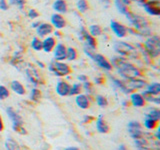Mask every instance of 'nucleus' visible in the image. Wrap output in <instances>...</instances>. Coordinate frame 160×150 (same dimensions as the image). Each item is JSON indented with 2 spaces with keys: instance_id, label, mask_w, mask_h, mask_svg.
Segmentation results:
<instances>
[{
  "instance_id": "nucleus-37",
  "label": "nucleus",
  "mask_w": 160,
  "mask_h": 150,
  "mask_svg": "<svg viewBox=\"0 0 160 150\" xmlns=\"http://www.w3.org/2000/svg\"><path fill=\"white\" fill-rule=\"evenodd\" d=\"M77 57H78L77 50L72 46L67 47V50H66V60L67 61L73 62L77 59Z\"/></svg>"
},
{
  "instance_id": "nucleus-8",
  "label": "nucleus",
  "mask_w": 160,
  "mask_h": 150,
  "mask_svg": "<svg viewBox=\"0 0 160 150\" xmlns=\"http://www.w3.org/2000/svg\"><path fill=\"white\" fill-rule=\"evenodd\" d=\"M126 130L129 137L133 140L141 138L145 133V130L141 122L138 121V120H130V121H128L126 125Z\"/></svg>"
},
{
  "instance_id": "nucleus-44",
  "label": "nucleus",
  "mask_w": 160,
  "mask_h": 150,
  "mask_svg": "<svg viewBox=\"0 0 160 150\" xmlns=\"http://www.w3.org/2000/svg\"><path fill=\"white\" fill-rule=\"evenodd\" d=\"M76 79H77V81L80 82V83H84V82H86L89 80L88 76H87V75H85V74H78L76 76Z\"/></svg>"
},
{
  "instance_id": "nucleus-15",
  "label": "nucleus",
  "mask_w": 160,
  "mask_h": 150,
  "mask_svg": "<svg viewBox=\"0 0 160 150\" xmlns=\"http://www.w3.org/2000/svg\"><path fill=\"white\" fill-rule=\"evenodd\" d=\"M93 101V97L91 96H88L85 93H80L76 96H74V102L75 105L80 108L81 110H87L91 107V104Z\"/></svg>"
},
{
  "instance_id": "nucleus-52",
  "label": "nucleus",
  "mask_w": 160,
  "mask_h": 150,
  "mask_svg": "<svg viewBox=\"0 0 160 150\" xmlns=\"http://www.w3.org/2000/svg\"><path fill=\"white\" fill-rule=\"evenodd\" d=\"M4 130V122H3V118L1 116V114H0V133Z\"/></svg>"
},
{
  "instance_id": "nucleus-46",
  "label": "nucleus",
  "mask_w": 160,
  "mask_h": 150,
  "mask_svg": "<svg viewBox=\"0 0 160 150\" xmlns=\"http://www.w3.org/2000/svg\"><path fill=\"white\" fill-rule=\"evenodd\" d=\"M95 118L93 116H91V115H84V117L82 119V122L83 123H90L91 121H94Z\"/></svg>"
},
{
  "instance_id": "nucleus-13",
  "label": "nucleus",
  "mask_w": 160,
  "mask_h": 150,
  "mask_svg": "<svg viewBox=\"0 0 160 150\" xmlns=\"http://www.w3.org/2000/svg\"><path fill=\"white\" fill-rule=\"evenodd\" d=\"M125 85H126L127 89L129 92H134V91H139L141 92L142 90L146 86V80L142 77H137V78H131V79H126L124 80Z\"/></svg>"
},
{
  "instance_id": "nucleus-30",
  "label": "nucleus",
  "mask_w": 160,
  "mask_h": 150,
  "mask_svg": "<svg viewBox=\"0 0 160 150\" xmlns=\"http://www.w3.org/2000/svg\"><path fill=\"white\" fill-rule=\"evenodd\" d=\"M87 31L94 38L101 37V35L103 34V29L98 24H91V25H89Z\"/></svg>"
},
{
  "instance_id": "nucleus-5",
  "label": "nucleus",
  "mask_w": 160,
  "mask_h": 150,
  "mask_svg": "<svg viewBox=\"0 0 160 150\" xmlns=\"http://www.w3.org/2000/svg\"><path fill=\"white\" fill-rule=\"evenodd\" d=\"M5 112H6L7 117L10 120V122H11V127L14 132L20 135H24L27 133L26 129L24 128L23 118L16 110L11 106H7L6 109H5Z\"/></svg>"
},
{
  "instance_id": "nucleus-22",
  "label": "nucleus",
  "mask_w": 160,
  "mask_h": 150,
  "mask_svg": "<svg viewBox=\"0 0 160 150\" xmlns=\"http://www.w3.org/2000/svg\"><path fill=\"white\" fill-rule=\"evenodd\" d=\"M143 95H151V96H159L160 95V83L157 81H151L146 84L142 90Z\"/></svg>"
},
{
  "instance_id": "nucleus-36",
  "label": "nucleus",
  "mask_w": 160,
  "mask_h": 150,
  "mask_svg": "<svg viewBox=\"0 0 160 150\" xmlns=\"http://www.w3.org/2000/svg\"><path fill=\"white\" fill-rule=\"evenodd\" d=\"M30 47L33 51H42V39H40L37 36H34L30 41Z\"/></svg>"
},
{
  "instance_id": "nucleus-41",
  "label": "nucleus",
  "mask_w": 160,
  "mask_h": 150,
  "mask_svg": "<svg viewBox=\"0 0 160 150\" xmlns=\"http://www.w3.org/2000/svg\"><path fill=\"white\" fill-rule=\"evenodd\" d=\"M27 16H28L29 19H31L33 21V20H36L39 17V12L37 11L36 9L30 8V9H28V11H27Z\"/></svg>"
},
{
  "instance_id": "nucleus-18",
  "label": "nucleus",
  "mask_w": 160,
  "mask_h": 150,
  "mask_svg": "<svg viewBox=\"0 0 160 150\" xmlns=\"http://www.w3.org/2000/svg\"><path fill=\"white\" fill-rule=\"evenodd\" d=\"M66 50L67 46L62 42H57L52 50L53 60L56 61H65L66 60Z\"/></svg>"
},
{
  "instance_id": "nucleus-25",
  "label": "nucleus",
  "mask_w": 160,
  "mask_h": 150,
  "mask_svg": "<svg viewBox=\"0 0 160 150\" xmlns=\"http://www.w3.org/2000/svg\"><path fill=\"white\" fill-rule=\"evenodd\" d=\"M145 113L144 116L151 118L155 120L156 122L160 121V109L157 106H153V105H149V106H145Z\"/></svg>"
},
{
  "instance_id": "nucleus-48",
  "label": "nucleus",
  "mask_w": 160,
  "mask_h": 150,
  "mask_svg": "<svg viewBox=\"0 0 160 150\" xmlns=\"http://www.w3.org/2000/svg\"><path fill=\"white\" fill-rule=\"evenodd\" d=\"M120 105H121L122 107L124 108H127L130 106V103H129V100L128 99H122L121 101H120Z\"/></svg>"
},
{
  "instance_id": "nucleus-17",
  "label": "nucleus",
  "mask_w": 160,
  "mask_h": 150,
  "mask_svg": "<svg viewBox=\"0 0 160 150\" xmlns=\"http://www.w3.org/2000/svg\"><path fill=\"white\" fill-rule=\"evenodd\" d=\"M49 23L51 24V26L53 27L54 30H59V31L63 30L65 27H66V25H67L66 19H65L64 15L58 14V13L51 14Z\"/></svg>"
},
{
  "instance_id": "nucleus-19",
  "label": "nucleus",
  "mask_w": 160,
  "mask_h": 150,
  "mask_svg": "<svg viewBox=\"0 0 160 150\" xmlns=\"http://www.w3.org/2000/svg\"><path fill=\"white\" fill-rule=\"evenodd\" d=\"M55 92L60 97H66L69 96V90H70V83L65 79H59L55 84Z\"/></svg>"
},
{
  "instance_id": "nucleus-49",
  "label": "nucleus",
  "mask_w": 160,
  "mask_h": 150,
  "mask_svg": "<svg viewBox=\"0 0 160 150\" xmlns=\"http://www.w3.org/2000/svg\"><path fill=\"white\" fill-rule=\"evenodd\" d=\"M41 23V21H40V20H33L32 21V23H31V27L33 28V29H36L38 26H39V24Z\"/></svg>"
},
{
  "instance_id": "nucleus-57",
  "label": "nucleus",
  "mask_w": 160,
  "mask_h": 150,
  "mask_svg": "<svg viewBox=\"0 0 160 150\" xmlns=\"http://www.w3.org/2000/svg\"><path fill=\"white\" fill-rule=\"evenodd\" d=\"M20 150H28L27 148H24V149H21V147H20Z\"/></svg>"
},
{
  "instance_id": "nucleus-24",
  "label": "nucleus",
  "mask_w": 160,
  "mask_h": 150,
  "mask_svg": "<svg viewBox=\"0 0 160 150\" xmlns=\"http://www.w3.org/2000/svg\"><path fill=\"white\" fill-rule=\"evenodd\" d=\"M57 43V39L53 35H49L42 39V51L45 53H51Z\"/></svg>"
},
{
  "instance_id": "nucleus-14",
  "label": "nucleus",
  "mask_w": 160,
  "mask_h": 150,
  "mask_svg": "<svg viewBox=\"0 0 160 150\" xmlns=\"http://www.w3.org/2000/svg\"><path fill=\"white\" fill-rule=\"evenodd\" d=\"M128 96H129L128 100H129L130 106H132L134 108H144L147 105L146 100H145V97L142 94V92L134 91L130 93Z\"/></svg>"
},
{
  "instance_id": "nucleus-9",
  "label": "nucleus",
  "mask_w": 160,
  "mask_h": 150,
  "mask_svg": "<svg viewBox=\"0 0 160 150\" xmlns=\"http://www.w3.org/2000/svg\"><path fill=\"white\" fill-rule=\"evenodd\" d=\"M77 36L80 41L83 42L84 46H87L89 48H91L93 50H96L97 48V41L96 38L92 37L87 31V28L84 27L83 25H80V27L78 29Z\"/></svg>"
},
{
  "instance_id": "nucleus-2",
  "label": "nucleus",
  "mask_w": 160,
  "mask_h": 150,
  "mask_svg": "<svg viewBox=\"0 0 160 150\" xmlns=\"http://www.w3.org/2000/svg\"><path fill=\"white\" fill-rule=\"evenodd\" d=\"M125 18L127 19L130 28H132L137 33L138 37L146 38L152 35L151 24H150L149 20L146 17H144L143 15L129 11L125 15Z\"/></svg>"
},
{
  "instance_id": "nucleus-51",
  "label": "nucleus",
  "mask_w": 160,
  "mask_h": 150,
  "mask_svg": "<svg viewBox=\"0 0 160 150\" xmlns=\"http://www.w3.org/2000/svg\"><path fill=\"white\" fill-rule=\"evenodd\" d=\"M147 2L149 3H151L153 5H156V6L159 7V5H160V0H146Z\"/></svg>"
},
{
  "instance_id": "nucleus-45",
  "label": "nucleus",
  "mask_w": 160,
  "mask_h": 150,
  "mask_svg": "<svg viewBox=\"0 0 160 150\" xmlns=\"http://www.w3.org/2000/svg\"><path fill=\"white\" fill-rule=\"evenodd\" d=\"M159 133H160V127H159V125H158V126L152 131L153 137H154L155 139H156L157 141H160V135H159Z\"/></svg>"
},
{
  "instance_id": "nucleus-28",
  "label": "nucleus",
  "mask_w": 160,
  "mask_h": 150,
  "mask_svg": "<svg viewBox=\"0 0 160 150\" xmlns=\"http://www.w3.org/2000/svg\"><path fill=\"white\" fill-rule=\"evenodd\" d=\"M158 123L156 122L155 120L151 119V118H148V117H145L143 118V121H142V126L144 128L145 131H149V132H152L153 130L158 126Z\"/></svg>"
},
{
  "instance_id": "nucleus-12",
  "label": "nucleus",
  "mask_w": 160,
  "mask_h": 150,
  "mask_svg": "<svg viewBox=\"0 0 160 150\" xmlns=\"http://www.w3.org/2000/svg\"><path fill=\"white\" fill-rule=\"evenodd\" d=\"M108 80L110 82V85L113 88L114 91H116L122 95H129L130 92L129 90L127 89L126 85H125L124 80L119 78L117 76H114V75L108 74Z\"/></svg>"
},
{
  "instance_id": "nucleus-4",
  "label": "nucleus",
  "mask_w": 160,
  "mask_h": 150,
  "mask_svg": "<svg viewBox=\"0 0 160 150\" xmlns=\"http://www.w3.org/2000/svg\"><path fill=\"white\" fill-rule=\"evenodd\" d=\"M142 47L152 61L158 59L160 56V37L156 34L150 35L144 39Z\"/></svg>"
},
{
  "instance_id": "nucleus-7",
  "label": "nucleus",
  "mask_w": 160,
  "mask_h": 150,
  "mask_svg": "<svg viewBox=\"0 0 160 150\" xmlns=\"http://www.w3.org/2000/svg\"><path fill=\"white\" fill-rule=\"evenodd\" d=\"M23 73L26 81L31 85V87H38L40 84H42L41 74L39 73L37 67L33 64H27L23 67Z\"/></svg>"
},
{
  "instance_id": "nucleus-10",
  "label": "nucleus",
  "mask_w": 160,
  "mask_h": 150,
  "mask_svg": "<svg viewBox=\"0 0 160 150\" xmlns=\"http://www.w3.org/2000/svg\"><path fill=\"white\" fill-rule=\"evenodd\" d=\"M91 60L92 61L97 65V67L100 68L101 70H103L104 72H106V73H110L113 70L112 68V65L111 63H110L109 61V59H107L106 57L104 56L103 54L101 53H98L95 51L94 54L92 55V57H91Z\"/></svg>"
},
{
  "instance_id": "nucleus-50",
  "label": "nucleus",
  "mask_w": 160,
  "mask_h": 150,
  "mask_svg": "<svg viewBox=\"0 0 160 150\" xmlns=\"http://www.w3.org/2000/svg\"><path fill=\"white\" fill-rule=\"evenodd\" d=\"M116 150H128V147L124 143H121V144H119L118 146H117Z\"/></svg>"
},
{
  "instance_id": "nucleus-29",
  "label": "nucleus",
  "mask_w": 160,
  "mask_h": 150,
  "mask_svg": "<svg viewBox=\"0 0 160 150\" xmlns=\"http://www.w3.org/2000/svg\"><path fill=\"white\" fill-rule=\"evenodd\" d=\"M4 148L5 150H20L18 142L12 136H7L4 140Z\"/></svg>"
},
{
  "instance_id": "nucleus-53",
  "label": "nucleus",
  "mask_w": 160,
  "mask_h": 150,
  "mask_svg": "<svg viewBox=\"0 0 160 150\" xmlns=\"http://www.w3.org/2000/svg\"><path fill=\"white\" fill-rule=\"evenodd\" d=\"M53 36L55 37V38H60V37H61V33H60V31H59V30H54V31H53Z\"/></svg>"
},
{
  "instance_id": "nucleus-20",
  "label": "nucleus",
  "mask_w": 160,
  "mask_h": 150,
  "mask_svg": "<svg viewBox=\"0 0 160 150\" xmlns=\"http://www.w3.org/2000/svg\"><path fill=\"white\" fill-rule=\"evenodd\" d=\"M53 31H54V29L49 22H41L39 24V26L35 29L36 36L39 37L40 39H43L44 37L51 35Z\"/></svg>"
},
{
  "instance_id": "nucleus-31",
  "label": "nucleus",
  "mask_w": 160,
  "mask_h": 150,
  "mask_svg": "<svg viewBox=\"0 0 160 150\" xmlns=\"http://www.w3.org/2000/svg\"><path fill=\"white\" fill-rule=\"evenodd\" d=\"M94 102L96 103V105L100 108H106L109 105V101L106 96H104L102 94H95L93 96Z\"/></svg>"
},
{
  "instance_id": "nucleus-27",
  "label": "nucleus",
  "mask_w": 160,
  "mask_h": 150,
  "mask_svg": "<svg viewBox=\"0 0 160 150\" xmlns=\"http://www.w3.org/2000/svg\"><path fill=\"white\" fill-rule=\"evenodd\" d=\"M28 98L32 103H38L42 98V92L38 87H31L28 94Z\"/></svg>"
},
{
  "instance_id": "nucleus-55",
  "label": "nucleus",
  "mask_w": 160,
  "mask_h": 150,
  "mask_svg": "<svg viewBox=\"0 0 160 150\" xmlns=\"http://www.w3.org/2000/svg\"><path fill=\"white\" fill-rule=\"evenodd\" d=\"M63 150H80V148L77 146H67V147H64Z\"/></svg>"
},
{
  "instance_id": "nucleus-6",
  "label": "nucleus",
  "mask_w": 160,
  "mask_h": 150,
  "mask_svg": "<svg viewBox=\"0 0 160 150\" xmlns=\"http://www.w3.org/2000/svg\"><path fill=\"white\" fill-rule=\"evenodd\" d=\"M49 72H51L55 77L58 78H65L68 77L72 72L71 67L69 64L65 61H56V60H51L48 63L47 66Z\"/></svg>"
},
{
  "instance_id": "nucleus-3",
  "label": "nucleus",
  "mask_w": 160,
  "mask_h": 150,
  "mask_svg": "<svg viewBox=\"0 0 160 150\" xmlns=\"http://www.w3.org/2000/svg\"><path fill=\"white\" fill-rule=\"evenodd\" d=\"M112 49L115 51L116 55L127 58L129 60H138L140 59V54L135 45L123 41L121 39L115 40L112 43Z\"/></svg>"
},
{
  "instance_id": "nucleus-11",
  "label": "nucleus",
  "mask_w": 160,
  "mask_h": 150,
  "mask_svg": "<svg viewBox=\"0 0 160 150\" xmlns=\"http://www.w3.org/2000/svg\"><path fill=\"white\" fill-rule=\"evenodd\" d=\"M109 28L111 32L115 35V37L118 39H123L128 34V27H126L123 23L117 21V20L111 19L109 22Z\"/></svg>"
},
{
  "instance_id": "nucleus-47",
  "label": "nucleus",
  "mask_w": 160,
  "mask_h": 150,
  "mask_svg": "<svg viewBox=\"0 0 160 150\" xmlns=\"http://www.w3.org/2000/svg\"><path fill=\"white\" fill-rule=\"evenodd\" d=\"M98 1L101 3L105 8H108L110 5H111V0H98Z\"/></svg>"
},
{
  "instance_id": "nucleus-1",
  "label": "nucleus",
  "mask_w": 160,
  "mask_h": 150,
  "mask_svg": "<svg viewBox=\"0 0 160 150\" xmlns=\"http://www.w3.org/2000/svg\"><path fill=\"white\" fill-rule=\"evenodd\" d=\"M110 63L112 65L113 70L116 71V74L123 80L142 77L143 71L142 69L136 64H134L131 60L119 56V55H114L109 59Z\"/></svg>"
},
{
  "instance_id": "nucleus-39",
  "label": "nucleus",
  "mask_w": 160,
  "mask_h": 150,
  "mask_svg": "<svg viewBox=\"0 0 160 150\" xmlns=\"http://www.w3.org/2000/svg\"><path fill=\"white\" fill-rule=\"evenodd\" d=\"M7 3L9 6H14L19 10H23L26 4V0H7Z\"/></svg>"
},
{
  "instance_id": "nucleus-40",
  "label": "nucleus",
  "mask_w": 160,
  "mask_h": 150,
  "mask_svg": "<svg viewBox=\"0 0 160 150\" xmlns=\"http://www.w3.org/2000/svg\"><path fill=\"white\" fill-rule=\"evenodd\" d=\"M10 96V90L7 86L0 84V101H4Z\"/></svg>"
},
{
  "instance_id": "nucleus-32",
  "label": "nucleus",
  "mask_w": 160,
  "mask_h": 150,
  "mask_svg": "<svg viewBox=\"0 0 160 150\" xmlns=\"http://www.w3.org/2000/svg\"><path fill=\"white\" fill-rule=\"evenodd\" d=\"M113 4H114V7L116 8V10L118 11V13L123 15V16H125V15L130 11L128 6L122 1V0H114Z\"/></svg>"
},
{
  "instance_id": "nucleus-56",
  "label": "nucleus",
  "mask_w": 160,
  "mask_h": 150,
  "mask_svg": "<svg viewBox=\"0 0 160 150\" xmlns=\"http://www.w3.org/2000/svg\"><path fill=\"white\" fill-rule=\"evenodd\" d=\"M122 1H123V2H124L125 4H126L127 6H129V5L131 4V2H132L131 0H122Z\"/></svg>"
},
{
  "instance_id": "nucleus-35",
  "label": "nucleus",
  "mask_w": 160,
  "mask_h": 150,
  "mask_svg": "<svg viewBox=\"0 0 160 150\" xmlns=\"http://www.w3.org/2000/svg\"><path fill=\"white\" fill-rule=\"evenodd\" d=\"M82 93V83L78 81L73 82L70 84V90H69V96H76V95Z\"/></svg>"
},
{
  "instance_id": "nucleus-33",
  "label": "nucleus",
  "mask_w": 160,
  "mask_h": 150,
  "mask_svg": "<svg viewBox=\"0 0 160 150\" xmlns=\"http://www.w3.org/2000/svg\"><path fill=\"white\" fill-rule=\"evenodd\" d=\"M82 92L88 95V96L93 97L95 95V85L91 81H89V80L82 83Z\"/></svg>"
},
{
  "instance_id": "nucleus-54",
  "label": "nucleus",
  "mask_w": 160,
  "mask_h": 150,
  "mask_svg": "<svg viewBox=\"0 0 160 150\" xmlns=\"http://www.w3.org/2000/svg\"><path fill=\"white\" fill-rule=\"evenodd\" d=\"M35 63H36V67H38V68H41V69H43V68L46 67V66H45V64H44L43 62H41V61H38V60H37V61L35 62Z\"/></svg>"
},
{
  "instance_id": "nucleus-16",
  "label": "nucleus",
  "mask_w": 160,
  "mask_h": 150,
  "mask_svg": "<svg viewBox=\"0 0 160 150\" xmlns=\"http://www.w3.org/2000/svg\"><path fill=\"white\" fill-rule=\"evenodd\" d=\"M136 4L141 7L145 12L150 16H159L160 15V7L153 5L151 3L147 2L146 0H136Z\"/></svg>"
},
{
  "instance_id": "nucleus-23",
  "label": "nucleus",
  "mask_w": 160,
  "mask_h": 150,
  "mask_svg": "<svg viewBox=\"0 0 160 150\" xmlns=\"http://www.w3.org/2000/svg\"><path fill=\"white\" fill-rule=\"evenodd\" d=\"M9 90L16 95H19V96H24L27 93L25 85L22 82H20L19 80H12L9 83Z\"/></svg>"
},
{
  "instance_id": "nucleus-26",
  "label": "nucleus",
  "mask_w": 160,
  "mask_h": 150,
  "mask_svg": "<svg viewBox=\"0 0 160 150\" xmlns=\"http://www.w3.org/2000/svg\"><path fill=\"white\" fill-rule=\"evenodd\" d=\"M52 9L54 13L64 15L68 12V4L66 0H54L52 3Z\"/></svg>"
},
{
  "instance_id": "nucleus-43",
  "label": "nucleus",
  "mask_w": 160,
  "mask_h": 150,
  "mask_svg": "<svg viewBox=\"0 0 160 150\" xmlns=\"http://www.w3.org/2000/svg\"><path fill=\"white\" fill-rule=\"evenodd\" d=\"M9 8V5L7 3V0H0V10L1 11H7Z\"/></svg>"
},
{
  "instance_id": "nucleus-21",
  "label": "nucleus",
  "mask_w": 160,
  "mask_h": 150,
  "mask_svg": "<svg viewBox=\"0 0 160 150\" xmlns=\"http://www.w3.org/2000/svg\"><path fill=\"white\" fill-rule=\"evenodd\" d=\"M95 129L100 134H107L110 131V126L106 119L103 117V115H99L97 118H95Z\"/></svg>"
},
{
  "instance_id": "nucleus-34",
  "label": "nucleus",
  "mask_w": 160,
  "mask_h": 150,
  "mask_svg": "<svg viewBox=\"0 0 160 150\" xmlns=\"http://www.w3.org/2000/svg\"><path fill=\"white\" fill-rule=\"evenodd\" d=\"M75 7H76L77 12L79 14H84L88 11L89 3L87 0H77V1L75 2Z\"/></svg>"
},
{
  "instance_id": "nucleus-42",
  "label": "nucleus",
  "mask_w": 160,
  "mask_h": 150,
  "mask_svg": "<svg viewBox=\"0 0 160 150\" xmlns=\"http://www.w3.org/2000/svg\"><path fill=\"white\" fill-rule=\"evenodd\" d=\"M104 81H105V78H104V76H102V75H96L94 78H93V84L94 85H102L103 83H104Z\"/></svg>"
},
{
  "instance_id": "nucleus-38",
  "label": "nucleus",
  "mask_w": 160,
  "mask_h": 150,
  "mask_svg": "<svg viewBox=\"0 0 160 150\" xmlns=\"http://www.w3.org/2000/svg\"><path fill=\"white\" fill-rule=\"evenodd\" d=\"M144 97H145V100H146V103H149L150 105H153V106L159 107V105H160V95H159V96L144 95Z\"/></svg>"
}]
</instances>
